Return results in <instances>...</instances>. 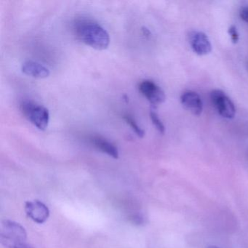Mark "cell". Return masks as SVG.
Returning <instances> with one entry per match:
<instances>
[{"mask_svg":"<svg viewBox=\"0 0 248 248\" xmlns=\"http://www.w3.org/2000/svg\"><path fill=\"white\" fill-rule=\"evenodd\" d=\"M210 99L220 116L232 119L236 114V108L232 100L220 90H214L210 93Z\"/></svg>","mask_w":248,"mask_h":248,"instance_id":"277c9868","label":"cell"},{"mask_svg":"<svg viewBox=\"0 0 248 248\" xmlns=\"http://www.w3.org/2000/svg\"><path fill=\"white\" fill-rule=\"evenodd\" d=\"M24 115L40 130H46L48 125L50 114L48 110L34 101H25L21 104Z\"/></svg>","mask_w":248,"mask_h":248,"instance_id":"3957f363","label":"cell"},{"mask_svg":"<svg viewBox=\"0 0 248 248\" xmlns=\"http://www.w3.org/2000/svg\"><path fill=\"white\" fill-rule=\"evenodd\" d=\"M229 34L230 35L231 39H232V43L233 44L237 43L239 40V35L237 30H236V27L235 26L232 25L229 27Z\"/></svg>","mask_w":248,"mask_h":248,"instance_id":"4fadbf2b","label":"cell"},{"mask_svg":"<svg viewBox=\"0 0 248 248\" xmlns=\"http://www.w3.org/2000/svg\"><path fill=\"white\" fill-rule=\"evenodd\" d=\"M23 73L34 78L43 79L50 75V71L46 66L32 61H27L23 63L21 67Z\"/></svg>","mask_w":248,"mask_h":248,"instance_id":"9c48e42d","label":"cell"},{"mask_svg":"<svg viewBox=\"0 0 248 248\" xmlns=\"http://www.w3.org/2000/svg\"><path fill=\"white\" fill-rule=\"evenodd\" d=\"M131 219L133 220V223H137V224H140L143 221V217L140 216H133Z\"/></svg>","mask_w":248,"mask_h":248,"instance_id":"9a60e30c","label":"cell"},{"mask_svg":"<svg viewBox=\"0 0 248 248\" xmlns=\"http://www.w3.org/2000/svg\"><path fill=\"white\" fill-rule=\"evenodd\" d=\"M217 248V247H216V246H213H213H209L208 248Z\"/></svg>","mask_w":248,"mask_h":248,"instance_id":"2e32d148","label":"cell"},{"mask_svg":"<svg viewBox=\"0 0 248 248\" xmlns=\"http://www.w3.org/2000/svg\"><path fill=\"white\" fill-rule=\"evenodd\" d=\"M183 107L195 116L201 115L203 110V103L201 97L194 91L184 92L181 96Z\"/></svg>","mask_w":248,"mask_h":248,"instance_id":"ba28073f","label":"cell"},{"mask_svg":"<svg viewBox=\"0 0 248 248\" xmlns=\"http://www.w3.org/2000/svg\"><path fill=\"white\" fill-rule=\"evenodd\" d=\"M139 91L154 106L165 102L166 95L163 90L151 80H144L139 85Z\"/></svg>","mask_w":248,"mask_h":248,"instance_id":"5b68a950","label":"cell"},{"mask_svg":"<svg viewBox=\"0 0 248 248\" xmlns=\"http://www.w3.org/2000/svg\"><path fill=\"white\" fill-rule=\"evenodd\" d=\"M25 211L27 216L37 223H45L50 216L48 207L39 200L27 202Z\"/></svg>","mask_w":248,"mask_h":248,"instance_id":"8992f818","label":"cell"},{"mask_svg":"<svg viewBox=\"0 0 248 248\" xmlns=\"http://www.w3.org/2000/svg\"><path fill=\"white\" fill-rule=\"evenodd\" d=\"M150 118L151 120H152L154 125L156 127V130H157L161 134H164L165 132V125H164L163 123H162V122L161 121L160 119L159 118L157 114H156L155 111H151Z\"/></svg>","mask_w":248,"mask_h":248,"instance_id":"7c38bea8","label":"cell"},{"mask_svg":"<svg viewBox=\"0 0 248 248\" xmlns=\"http://www.w3.org/2000/svg\"><path fill=\"white\" fill-rule=\"evenodd\" d=\"M124 120H125L126 123L132 127V129L134 130L135 133H136L139 137L142 138L144 136V131H143V129L139 127V124L135 121L133 117H130V115H124Z\"/></svg>","mask_w":248,"mask_h":248,"instance_id":"8fae6325","label":"cell"},{"mask_svg":"<svg viewBox=\"0 0 248 248\" xmlns=\"http://www.w3.org/2000/svg\"><path fill=\"white\" fill-rule=\"evenodd\" d=\"M239 16H240L241 18L248 24V7L242 8L239 12Z\"/></svg>","mask_w":248,"mask_h":248,"instance_id":"5bb4252c","label":"cell"},{"mask_svg":"<svg viewBox=\"0 0 248 248\" xmlns=\"http://www.w3.org/2000/svg\"><path fill=\"white\" fill-rule=\"evenodd\" d=\"M189 43L193 51L199 56H205L212 50L208 37L202 31H193L189 35Z\"/></svg>","mask_w":248,"mask_h":248,"instance_id":"52a82bcc","label":"cell"},{"mask_svg":"<svg viewBox=\"0 0 248 248\" xmlns=\"http://www.w3.org/2000/svg\"><path fill=\"white\" fill-rule=\"evenodd\" d=\"M27 232L19 223L11 220L2 223L0 239L7 248H34L27 242Z\"/></svg>","mask_w":248,"mask_h":248,"instance_id":"7a4b0ae2","label":"cell"},{"mask_svg":"<svg viewBox=\"0 0 248 248\" xmlns=\"http://www.w3.org/2000/svg\"><path fill=\"white\" fill-rule=\"evenodd\" d=\"M91 143L95 147L101 150L104 153L107 154L108 156L117 159L119 157V151L117 148L111 142L100 136H93L91 138Z\"/></svg>","mask_w":248,"mask_h":248,"instance_id":"30bf717a","label":"cell"},{"mask_svg":"<svg viewBox=\"0 0 248 248\" xmlns=\"http://www.w3.org/2000/svg\"><path fill=\"white\" fill-rule=\"evenodd\" d=\"M77 37L87 46L96 50H105L109 45L108 32L96 21L88 18H79L74 23Z\"/></svg>","mask_w":248,"mask_h":248,"instance_id":"6da1fadb","label":"cell"}]
</instances>
